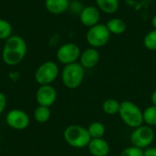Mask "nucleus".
I'll use <instances>...</instances> for the list:
<instances>
[{"instance_id": "f257e3e1", "label": "nucleus", "mask_w": 156, "mask_h": 156, "mask_svg": "<svg viewBox=\"0 0 156 156\" xmlns=\"http://www.w3.org/2000/svg\"><path fill=\"white\" fill-rule=\"evenodd\" d=\"M27 52L26 40L18 36L12 35L6 40L2 49V59L8 66H16L23 61Z\"/></svg>"}, {"instance_id": "f03ea898", "label": "nucleus", "mask_w": 156, "mask_h": 156, "mask_svg": "<svg viewBox=\"0 0 156 156\" xmlns=\"http://www.w3.org/2000/svg\"><path fill=\"white\" fill-rule=\"evenodd\" d=\"M63 136L65 142L74 148L86 147L91 140L88 129L76 124L68 126L64 131Z\"/></svg>"}, {"instance_id": "7ed1b4c3", "label": "nucleus", "mask_w": 156, "mask_h": 156, "mask_svg": "<svg viewBox=\"0 0 156 156\" xmlns=\"http://www.w3.org/2000/svg\"><path fill=\"white\" fill-rule=\"evenodd\" d=\"M119 114L122 122L132 128H137L144 122V115L141 109L133 102L125 101L120 105Z\"/></svg>"}, {"instance_id": "20e7f679", "label": "nucleus", "mask_w": 156, "mask_h": 156, "mask_svg": "<svg viewBox=\"0 0 156 156\" xmlns=\"http://www.w3.org/2000/svg\"><path fill=\"white\" fill-rule=\"evenodd\" d=\"M85 69L78 62L66 65L61 72V80L65 87L73 90L77 89L83 81Z\"/></svg>"}, {"instance_id": "39448f33", "label": "nucleus", "mask_w": 156, "mask_h": 156, "mask_svg": "<svg viewBox=\"0 0 156 156\" xmlns=\"http://www.w3.org/2000/svg\"><path fill=\"white\" fill-rule=\"evenodd\" d=\"M111 38V32L109 31L105 24L99 23L91 27H90L86 33L87 43L95 48L104 47L108 44Z\"/></svg>"}, {"instance_id": "423d86ee", "label": "nucleus", "mask_w": 156, "mask_h": 156, "mask_svg": "<svg viewBox=\"0 0 156 156\" xmlns=\"http://www.w3.org/2000/svg\"><path fill=\"white\" fill-rule=\"evenodd\" d=\"M59 74V69L57 63L48 60L38 66L35 72V80L40 85H50L56 80Z\"/></svg>"}, {"instance_id": "0eeeda50", "label": "nucleus", "mask_w": 156, "mask_h": 156, "mask_svg": "<svg viewBox=\"0 0 156 156\" xmlns=\"http://www.w3.org/2000/svg\"><path fill=\"white\" fill-rule=\"evenodd\" d=\"M154 140V132L149 126H140L134 129L131 134L133 146L140 149L148 148Z\"/></svg>"}, {"instance_id": "6e6552de", "label": "nucleus", "mask_w": 156, "mask_h": 156, "mask_svg": "<svg viewBox=\"0 0 156 156\" xmlns=\"http://www.w3.org/2000/svg\"><path fill=\"white\" fill-rule=\"evenodd\" d=\"M80 48L75 43H65L61 45L57 50V59L63 65H69L77 62L80 59Z\"/></svg>"}, {"instance_id": "1a4fd4ad", "label": "nucleus", "mask_w": 156, "mask_h": 156, "mask_svg": "<svg viewBox=\"0 0 156 156\" xmlns=\"http://www.w3.org/2000/svg\"><path fill=\"white\" fill-rule=\"evenodd\" d=\"M5 122L10 128L17 131H22L28 127L30 120L26 112L19 109H14L7 112Z\"/></svg>"}, {"instance_id": "9d476101", "label": "nucleus", "mask_w": 156, "mask_h": 156, "mask_svg": "<svg viewBox=\"0 0 156 156\" xmlns=\"http://www.w3.org/2000/svg\"><path fill=\"white\" fill-rule=\"evenodd\" d=\"M36 100L39 106L50 107L57 100V91L51 85H42L37 90Z\"/></svg>"}, {"instance_id": "9b49d317", "label": "nucleus", "mask_w": 156, "mask_h": 156, "mask_svg": "<svg viewBox=\"0 0 156 156\" xmlns=\"http://www.w3.org/2000/svg\"><path fill=\"white\" fill-rule=\"evenodd\" d=\"M79 17H80V23L83 26L90 28L99 24V21L101 18V11L95 5H87V6H84Z\"/></svg>"}, {"instance_id": "f8f14e48", "label": "nucleus", "mask_w": 156, "mask_h": 156, "mask_svg": "<svg viewBox=\"0 0 156 156\" xmlns=\"http://www.w3.org/2000/svg\"><path fill=\"white\" fill-rule=\"evenodd\" d=\"M100 61V52L95 48H88L80 53V64L84 69H92Z\"/></svg>"}, {"instance_id": "ddd939ff", "label": "nucleus", "mask_w": 156, "mask_h": 156, "mask_svg": "<svg viewBox=\"0 0 156 156\" xmlns=\"http://www.w3.org/2000/svg\"><path fill=\"white\" fill-rule=\"evenodd\" d=\"M88 148L93 156H107L110 153V146L102 138L91 139Z\"/></svg>"}, {"instance_id": "4468645a", "label": "nucleus", "mask_w": 156, "mask_h": 156, "mask_svg": "<svg viewBox=\"0 0 156 156\" xmlns=\"http://www.w3.org/2000/svg\"><path fill=\"white\" fill-rule=\"evenodd\" d=\"M70 0H45V7L52 15H61L69 10Z\"/></svg>"}, {"instance_id": "2eb2a0df", "label": "nucleus", "mask_w": 156, "mask_h": 156, "mask_svg": "<svg viewBox=\"0 0 156 156\" xmlns=\"http://www.w3.org/2000/svg\"><path fill=\"white\" fill-rule=\"evenodd\" d=\"M96 6L105 14H114L120 7V0H95Z\"/></svg>"}, {"instance_id": "dca6fc26", "label": "nucleus", "mask_w": 156, "mask_h": 156, "mask_svg": "<svg viewBox=\"0 0 156 156\" xmlns=\"http://www.w3.org/2000/svg\"><path fill=\"white\" fill-rule=\"evenodd\" d=\"M106 26L109 31L111 32V34H113V35H122L126 31V28H127V25L125 21L118 17L110 19L107 22Z\"/></svg>"}, {"instance_id": "f3484780", "label": "nucleus", "mask_w": 156, "mask_h": 156, "mask_svg": "<svg viewBox=\"0 0 156 156\" xmlns=\"http://www.w3.org/2000/svg\"><path fill=\"white\" fill-rule=\"evenodd\" d=\"M88 132L91 139L102 138L105 133V126L100 122H94L88 127Z\"/></svg>"}, {"instance_id": "a211bd4d", "label": "nucleus", "mask_w": 156, "mask_h": 156, "mask_svg": "<svg viewBox=\"0 0 156 156\" xmlns=\"http://www.w3.org/2000/svg\"><path fill=\"white\" fill-rule=\"evenodd\" d=\"M50 115H51V112H50L49 107L38 106L34 112V118L39 123L47 122L49 120Z\"/></svg>"}, {"instance_id": "6ab92c4d", "label": "nucleus", "mask_w": 156, "mask_h": 156, "mask_svg": "<svg viewBox=\"0 0 156 156\" xmlns=\"http://www.w3.org/2000/svg\"><path fill=\"white\" fill-rule=\"evenodd\" d=\"M121 103L114 100V99H107L102 103V110L106 114L109 115H114L116 113H119Z\"/></svg>"}, {"instance_id": "aec40b11", "label": "nucleus", "mask_w": 156, "mask_h": 156, "mask_svg": "<svg viewBox=\"0 0 156 156\" xmlns=\"http://www.w3.org/2000/svg\"><path fill=\"white\" fill-rule=\"evenodd\" d=\"M11 23L4 18H0V40H6L13 34Z\"/></svg>"}, {"instance_id": "412c9836", "label": "nucleus", "mask_w": 156, "mask_h": 156, "mask_svg": "<svg viewBox=\"0 0 156 156\" xmlns=\"http://www.w3.org/2000/svg\"><path fill=\"white\" fill-rule=\"evenodd\" d=\"M144 115V122H145L149 126H155L156 125V106L153 105L146 108L143 112Z\"/></svg>"}, {"instance_id": "4be33fe9", "label": "nucleus", "mask_w": 156, "mask_h": 156, "mask_svg": "<svg viewBox=\"0 0 156 156\" xmlns=\"http://www.w3.org/2000/svg\"><path fill=\"white\" fill-rule=\"evenodd\" d=\"M144 45L147 49L156 51V29H153L145 35L144 38Z\"/></svg>"}, {"instance_id": "5701e85b", "label": "nucleus", "mask_w": 156, "mask_h": 156, "mask_svg": "<svg viewBox=\"0 0 156 156\" xmlns=\"http://www.w3.org/2000/svg\"><path fill=\"white\" fill-rule=\"evenodd\" d=\"M120 156H144V151L135 146H131L124 149Z\"/></svg>"}, {"instance_id": "b1692460", "label": "nucleus", "mask_w": 156, "mask_h": 156, "mask_svg": "<svg viewBox=\"0 0 156 156\" xmlns=\"http://www.w3.org/2000/svg\"><path fill=\"white\" fill-rule=\"evenodd\" d=\"M84 6L81 4V2H80L79 0H70V4H69V10L73 13L74 15H79L81 13V11L83 10Z\"/></svg>"}, {"instance_id": "393cba45", "label": "nucleus", "mask_w": 156, "mask_h": 156, "mask_svg": "<svg viewBox=\"0 0 156 156\" xmlns=\"http://www.w3.org/2000/svg\"><path fill=\"white\" fill-rule=\"evenodd\" d=\"M6 107V97L3 92H0V114L4 112Z\"/></svg>"}, {"instance_id": "a878e982", "label": "nucleus", "mask_w": 156, "mask_h": 156, "mask_svg": "<svg viewBox=\"0 0 156 156\" xmlns=\"http://www.w3.org/2000/svg\"><path fill=\"white\" fill-rule=\"evenodd\" d=\"M144 156H156L155 147H148L144 152Z\"/></svg>"}, {"instance_id": "bb28decb", "label": "nucleus", "mask_w": 156, "mask_h": 156, "mask_svg": "<svg viewBox=\"0 0 156 156\" xmlns=\"http://www.w3.org/2000/svg\"><path fill=\"white\" fill-rule=\"evenodd\" d=\"M151 100H152V102L153 104L156 106V90H154L152 94V97H151Z\"/></svg>"}, {"instance_id": "cd10ccee", "label": "nucleus", "mask_w": 156, "mask_h": 156, "mask_svg": "<svg viewBox=\"0 0 156 156\" xmlns=\"http://www.w3.org/2000/svg\"><path fill=\"white\" fill-rule=\"evenodd\" d=\"M152 26L154 29H156V15H154L152 18Z\"/></svg>"}, {"instance_id": "c85d7f7f", "label": "nucleus", "mask_w": 156, "mask_h": 156, "mask_svg": "<svg viewBox=\"0 0 156 156\" xmlns=\"http://www.w3.org/2000/svg\"><path fill=\"white\" fill-rule=\"evenodd\" d=\"M155 60H156V57H155Z\"/></svg>"}]
</instances>
